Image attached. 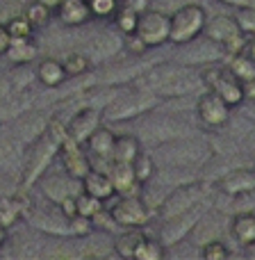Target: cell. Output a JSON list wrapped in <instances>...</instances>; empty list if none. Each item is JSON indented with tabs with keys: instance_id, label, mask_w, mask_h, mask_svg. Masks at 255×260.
Segmentation results:
<instances>
[{
	"instance_id": "1",
	"label": "cell",
	"mask_w": 255,
	"mask_h": 260,
	"mask_svg": "<svg viewBox=\"0 0 255 260\" xmlns=\"http://www.w3.org/2000/svg\"><path fill=\"white\" fill-rule=\"evenodd\" d=\"M139 87L148 89L155 94L157 99H183V96L198 94L203 87L201 67H192V64L183 62H164L151 67L139 80Z\"/></svg>"
},
{
	"instance_id": "2",
	"label": "cell",
	"mask_w": 255,
	"mask_h": 260,
	"mask_svg": "<svg viewBox=\"0 0 255 260\" xmlns=\"http://www.w3.org/2000/svg\"><path fill=\"white\" fill-rule=\"evenodd\" d=\"M155 157L157 165H166L173 169H192V167L205 165L212 157V148L207 142L187 135V137H178L171 142L157 144L155 153H151Z\"/></svg>"
},
{
	"instance_id": "3",
	"label": "cell",
	"mask_w": 255,
	"mask_h": 260,
	"mask_svg": "<svg viewBox=\"0 0 255 260\" xmlns=\"http://www.w3.org/2000/svg\"><path fill=\"white\" fill-rule=\"evenodd\" d=\"M160 103H162V99H157L155 94H151L143 87H137V89L112 96L110 103L103 105V121H107V123L130 121V119L143 117V114L157 110Z\"/></svg>"
},
{
	"instance_id": "4",
	"label": "cell",
	"mask_w": 255,
	"mask_h": 260,
	"mask_svg": "<svg viewBox=\"0 0 255 260\" xmlns=\"http://www.w3.org/2000/svg\"><path fill=\"white\" fill-rule=\"evenodd\" d=\"M207 23V12L198 3H185L171 14V35L169 44L183 46L203 37Z\"/></svg>"
},
{
	"instance_id": "5",
	"label": "cell",
	"mask_w": 255,
	"mask_h": 260,
	"mask_svg": "<svg viewBox=\"0 0 255 260\" xmlns=\"http://www.w3.org/2000/svg\"><path fill=\"white\" fill-rule=\"evenodd\" d=\"M207 201V187L201 180H194V183H180L171 189V194H166L164 199L157 206V215L162 217V221L171 219V217H178L183 212L192 210V208L201 206Z\"/></svg>"
},
{
	"instance_id": "6",
	"label": "cell",
	"mask_w": 255,
	"mask_h": 260,
	"mask_svg": "<svg viewBox=\"0 0 255 260\" xmlns=\"http://www.w3.org/2000/svg\"><path fill=\"white\" fill-rule=\"evenodd\" d=\"M203 37H207L210 41L219 44L221 48H224L226 57L244 53L246 41H248V35H244V32L239 30L235 16H228V14H216V16L207 18Z\"/></svg>"
},
{
	"instance_id": "7",
	"label": "cell",
	"mask_w": 255,
	"mask_h": 260,
	"mask_svg": "<svg viewBox=\"0 0 255 260\" xmlns=\"http://www.w3.org/2000/svg\"><path fill=\"white\" fill-rule=\"evenodd\" d=\"M201 78L203 87L219 94L230 108H239L246 101L244 99V85L230 73L228 67H219V62L205 64V67H201Z\"/></svg>"
},
{
	"instance_id": "8",
	"label": "cell",
	"mask_w": 255,
	"mask_h": 260,
	"mask_svg": "<svg viewBox=\"0 0 255 260\" xmlns=\"http://www.w3.org/2000/svg\"><path fill=\"white\" fill-rule=\"evenodd\" d=\"M114 221L121 229H143L155 215V208L141 194H121L114 206H110Z\"/></svg>"
},
{
	"instance_id": "9",
	"label": "cell",
	"mask_w": 255,
	"mask_h": 260,
	"mask_svg": "<svg viewBox=\"0 0 255 260\" xmlns=\"http://www.w3.org/2000/svg\"><path fill=\"white\" fill-rule=\"evenodd\" d=\"M134 35L143 41L146 48H160V46L169 44L171 14L160 12V9H141Z\"/></svg>"
},
{
	"instance_id": "10",
	"label": "cell",
	"mask_w": 255,
	"mask_h": 260,
	"mask_svg": "<svg viewBox=\"0 0 255 260\" xmlns=\"http://www.w3.org/2000/svg\"><path fill=\"white\" fill-rule=\"evenodd\" d=\"M230 105L219 94L203 89L196 99V119L205 130H221L230 123Z\"/></svg>"
},
{
	"instance_id": "11",
	"label": "cell",
	"mask_w": 255,
	"mask_h": 260,
	"mask_svg": "<svg viewBox=\"0 0 255 260\" xmlns=\"http://www.w3.org/2000/svg\"><path fill=\"white\" fill-rule=\"evenodd\" d=\"M27 148L9 133L5 123H0V174L7 178L21 180L23 169H25Z\"/></svg>"
},
{
	"instance_id": "12",
	"label": "cell",
	"mask_w": 255,
	"mask_h": 260,
	"mask_svg": "<svg viewBox=\"0 0 255 260\" xmlns=\"http://www.w3.org/2000/svg\"><path fill=\"white\" fill-rule=\"evenodd\" d=\"M205 212H207V201L201 203V206H196V208H192V210L183 212V215L166 219L164 226H162V231H160L162 244H164V247H175V244H180L203 221Z\"/></svg>"
},
{
	"instance_id": "13",
	"label": "cell",
	"mask_w": 255,
	"mask_h": 260,
	"mask_svg": "<svg viewBox=\"0 0 255 260\" xmlns=\"http://www.w3.org/2000/svg\"><path fill=\"white\" fill-rule=\"evenodd\" d=\"M50 119H53V117H50V114H46V112H27V110H23V112L16 114L14 119L5 121V126L9 128V133H12L14 137L23 144V146L30 148L32 144H34L37 139L46 133Z\"/></svg>"
},
{
	"instance_id": "14",
	"label": "cell",
	"mask_w": 255,
	"mask_h": 260,
	"mask_svg": "<svg viewBox=\"0 0 255 260\" xmlns=\"http://www.w3.org/2000/svg\"><path fill=\"white\" fill-rule=\"evenodd\" d=\"M178 48H183V53L175 55V59L183 64H192V67H205V64L219 62V57H226L224 48L219 44H214V41H210L207 37L205 39L198 37V39L178 46Z\"/></svg>"
},
{
	"instance_id": "15",
	"label": "cell",
	"mask_w": 255,
	"mask_h": 260,
	"mask_svg": "<svg viewBox=\"0 0 255 260\" xmlns=\"http://www.w3.org/2000/svg\"><path fill=\"white\" fill-rule=\"evenodd\" d=\"M59 162H62V169L68 176H73L76 180H82L87 174L91 171V157L87 153V148L82 144L73 142L71 137H66L59 146Z\"/></svg>"
},
{
	"instance_id": "16",
	"label": "cell",
	"mask_w": 255,
	"mask_h": 260,
	"mask_svg": "<svg viewBox=\"0 0 255 260\" xmlns=\"http://www.w3.org/2000/svg\"><path fill=\"white\" fill-rule=\"evenodd\" d=\"M50 169H53V167H50ZM50 169H46V174L39 178L41 194H44L53 206H57V203L64 201L66 197H76L78 192H76L73 185L80 183V180H76L73 176H68L64 169H59V171H50Z\"/></svg>"
},
{
	"instance_id": "17",
	"label": "cell",
	"mask_w": 255,
	"mask_h": 260,
	"mask_svg": "<svg viewBox=\"0 0 255 260\" xmlns=\"http://www.w3.org/2000/svg\"><path fill=\"white\" fill-rule=\"evenodd\" d=\"M100 126H103V108H91V105H87V108L78 110L71 117V121L66 123V137H71L73 142L85 146L87 139Z\"/></svg>"
},
{
	"instance_id": "18",
	"label": "cell",
	"mask_w": 255,
	"mask_h": 260,
	"mask_svg": "<svg viewBox=\"0 0 255 260\" xmlns=\"http://www.w3.org/2000/svg\"><path fill=\"white\" fill-rule=\"evenodd\" d=\"M114 139H117V135H114L110 128H105V126L94 130V135L87 139L85 148H87V153H89V157H91V167H94V169L107 171L110 162H112Z\"/></svg>"
},
{
	"instance_id": "19",
	"label": "cell",
	"mask_w": 255,
	"mask_h": 260,
	"mask_svg": "<svg viewBox=\"0 0 255 260\" xmlns=\"http://www.w3.org/2000/svg\"><path fill=\"white\" fill-rule=\"evenodd\" d=\"M121 48L123 41L119 35H114V32H96V35L89 37V44L82 48V53L91 59V64H98L117 57Z\"/></svg>"
},
{
	"instance_id": "20",
	"label": "cell",
	"mask_w": 255,
	"mask_h": 260,
	"mask_svg": "<svg viewBox=\"0 0 255 260\" xmlns=\"http://www.w3.org/2000/svg\"><path fill=\"white\" fill-rule=\"evenodd\" d=\"M216 189L224 197H242V194L255 192V169L251 167L230 169L228 174L216 180Z\"/></svg>"
},
{
	"instance_id": "21",
	"label": "cell",
	"mask_w": 255,
	"mask_h": 260,
	"mask_svg": "<svg viewBox=\"0 0 255 260\" xmlns=\"http://www.w3.org/2000/svg\"><path fill=\"white\" fill-rule=\"evenodd\" d=\"M55 16L64 27H82L94 18L89 0H62L55 9Z\"/></svg>"
},
{
	"instance_id": "22",
	"label": "cell",
	"mask_w": 255,
	"mask_h": 260,
	"mask_svg": "<svg viewBox=\"0 0 255 260\" xmlns=\"http://www.w3.org/2000/svg\"><path fill=\"white\" fill-rule=\"evenodd\" d=\"M148 137L153 139L155 144H164L171 142V139H178V137H187V135H194V128L185 121H178L173 117H162L155 119V121H148Z\"/></svg>"
},
{
	"instance_id": "23",
	"label": "cell",
	"mask_w": 255,
	"mask_h": 260,
	"mask_svg": "<svg viewBox=\"0 0 255 260\" xmlns=\"http://www.w3.org/2000/svg\"><path fill=\"white\" fill-rule=\"evenodd\" d=\"M80 187L85 189L87 194H91V197L100 199V201H110V199L117 194V189H114V183H112V178H110L107 171L94 169V167H91L89 174H87L85 178L80 180Z\"/></svg>"
},
{
	"instance_id": "24",
	"label": "cell",
	"mask_w": 255,
	"mask_h": 260,
	"mask_svg": "<svg viewBox=\"0 0 255 260\" xmlns=\"http://www.w3.org/2000/svg\"><path fill=\"white\" fill-rule=\"evenodd\" d=\"M34 73H37V80L44 87H48V89H57V87H62L68 80L62 59H55V57L39 59L34 67Z\"/></svg>"
},
{
	"instance_id": "25",
	"label": "cell",
	"mask_w": 255,
	"mask_h": 260,
	"mask_svg": "<svg viewBox=\"0 0 255 260\" xmlns=\"http://www.w3.org/2000/svg\"><path fill=\"white\" fill-rule=\"evenodd\" d=\"M5 57L14 64V67H30L39 57V46H37L34 37L30 39H12Z\"/></svg>"
},
{
	"instance_id": "26",
	"label": "cell",
	"mask_w": 255,
	"mask_h": 260,
	"mask_svg": "<svg viewBox=\"0 0 255 260\" xmlns=\"http://www.w3.org/2000/svg\"><path fill=\"white\" fill-rule=\"evenodd\" d=\"M230 235L242 247H248L251 242H255V212L253 210L235 212L230 217Z\"/></svg>"
},
{
	"instance_id": "27",
	"label": "cell",
	"mask_w": 255,
	"mask_h": 260,
	"mask_svg": "<svg viewBox=\"0 0 255 260\" xmlns=\"http://www.w3.org/2000/svg\"><path fill=\"white\" fill-rule=\"evenodd\" d=\"M107 174H110V178H112L117 194H132L134 187L139 185L130 162H110Z\"/></svg>"
},
{
	"instance_id": "28",
	"label": "cell",
	"mask_w": 255,
	"mask_h": 260,
	"mask_svg": "<svg viewBox=\"0 0 255 260\" xmlns=\"http://www.w3.org/2000/svg\"><path fill=\"white\" fill-rule=\"evenodd\" d=\"M27 219H30V226H34L37 231H41V233L46 235H57V238H71V219H66L64 217L62 221L53 219V217L44 215V212H37V215H27Z\"/></svg>"
},
{
	"instance_id": "29",
	"label": "cell",
	"mask_w": 255,
	"mask_h": 260,
	"mask_svg": "<svg viewBox=\"0 0 255 260\" xmlns=\"http://www.w3.org/2000/svg\"><path fill=\"white\" fill-rule=\"evenodd\" d=\"M141 153V139L137 135H117L114 139V151H112V162H130L132 165L134 157Z\"/></svg>"
},
{
	"instance_id": "30",
	"label": "cell",
	"mask_w": 255,
	"mask_h": 260,
	"mask_svg": "<svg viewBox=\"0 0 255 260\" xmlns=\"http://www.w3.org/2000/svg\"><path fill=\"white\" fill-rule=\"evenodd\" d=\"M25 210L27 208L21 197H0V226L9 231L25 217Z\"/></svg>"
},
{
	"instance_id": "31",
	"label": "cell",
	"mask_w": 255,
	"mask_h": 260,
	"mask_svg": "<svg viewBox=\"0 0 255 260\" xmlns=\"http://www.w3.org/2000/svg\"><path fill=\"white\" fill-rule=\"evenodd\" d=\"M62 64H64V71H66L68 80H80V78L89 76L91 67H94L91 59L87 57L82 50H71V53H66L62 59Z\"/></svg>"
},
{
	"instance_id": "32",
	"label": "cell",
	"mask_w": 255,
	"mask_h": 260,
	"mask_svg": "<svg viewBox=\"0 0 255 260\" xmlns=\"http://www.w3.org/2000/svg\"><path fill=\"white\" fill-rule=\"evenodd\" d=\"M141 238V229H121V233L114 238V253L119 258H134V249Z\"/></svg>"
},
{
	"instance_id": "33",
	"label": "cell",
	"mask_w": 255,
	"mask_h": 260,
	"mask_svg": "<svg viewBox=\"0 0 255 260\" xmlns=\"http://www.w3.org/2000/svg\"><path fill=\"white\" fill-rule=\"evenodd\" d=\"M226 67L230 69V73H233L235 78H237L239 82H251L255 80V62L251 57H248L246 53H237V55H230L228 57V64Z\"/></svg>"
},
{
	"instance_id": "34",
	"label": "cell",
	"mask_w": 255,
	"mask_h": 260,
	"mask_svg": "<svg viewBox=\"0 0 255 260\" xmlns=\"http://www.w3.org/2000/svg\"><path fill=\"white\" fill-rule=\"evenodd\" d=\"M112 18H114L117 30L121 32L123 37L134 35V32H137V23H139V9L132 7V5H121Z\"/></svg>"
},
{
	"instance_id": "35",
	"label": "cell",
	"mask_w": 255,
	"mask_h": 260,
	"mask_svg": "<svg viewBox=\"0 0 255 260\" xmlns=\"http://www.w3.org/2000/svg\"><path fill=\"white\" fill-rule=\"evenodd\" d=\"M166 256V247L162 244V240L143 235L139 240L137 249H134V260H162Z\"/></svg>"
},
{
	"instance_id": "36",
	"label": "cell",
	"mask_w": 255,
	"mask_h": 260,
	"mask_svg": "<svg viewBox=\"0 0 255 260\" xmlns=\"http://www.w3.org/2000/svg\"><path fill=\"white\" fill-rule=\"evenodd\" d=\"M132 169H134V176H137L139 185H146V183H151V180L155 178V174H157V162H155V157H153L151 153H143V151H141L137 157H134Z\"/></svg>"
},
{
	"instance_id": "37",
	"label": "cell",
	"mask_w": 255,
	"mask_h": 260,
	"mask_svg": "<svg viewBox=\"0 0 255 260\" xmlns=\"http://www.w3.org/2000/svg\"><path fill=\"white\" fill-rule=\"evenodd\" d=\"M5 25H7V32L12 39H30V37H34V32H37V27L27 21L25 14H14L12 18L5 21Z\"/></svg>"
},
{
	"instance_id": "38",
	"label": "cell",
	"mask_w": 255,
	"mask_h": 260,
	"mask_svg": "<svg viewBox=\"0 0 255 260\" xmlns=\"http://www.w3.org/2000/svg\"><path fill=\"white\" fill-rule=\"evenodd\" d=\"M23 14H25L27 21H30L34 27H46L50 21H53L55 9L46 7V5L39 3V0H32V3L25 7V12H23Z\"/></svg>"
},
{
	"instance_id": "39",
	"label": "cell",
	"mask_w": 255,
	"mask_h": 260,
	"mask_svg": "<svg viewBox=\"0 0 255 260\" xmlns=\"http://www.w3.org/2000/svg\"><path fill=\"white\" fill-rule=\"evenodd\" d=\"M76 203H78V215L89 217V219H91V217H96L105 208V201H100V199L87 194L85 189H80V192L76 194Z\"/></svg>"
},
{
	"instance_id": "40",
	"label": "cell",
	"mask_w": 255,
	"mask_h": 260,
	"mask_svg": "<svg viewBox=\"0 0 255 260\" xmlns=\"http://www.w3.org/2000/svg\"><path fill=\"white\" fill-rule=\"evenodd\" d=\"M235 21H237L239 30L248 37H255V5H242L235 7Z\"/></svg>"
},
{
	"instance_id": "41",
	"label": "cell",
	"mask_w": 255,
	"mask_h": 260,
	"mask_svg": "<svg viewBox=\"0 0 255 260\" xmlns=\"http://www.w3.org/2000/svg\"><path fill=\"white\" fill-rule=\"evenodd\" d=\"M201 256L205 260H226L230 256V249L226 247V242H221L219 238H214L201 247Z\"/></svg>"
},
{
	"instance_id": "42",
	"label": "cell",
	"mask_w": 255,
	"mask_h": 260,
	"mask_svg": "<svg viewBox=\"0 0 255 260\" xmlns=\"http://www.w3.org/2000/svg\"><path fill=\"white\" fill-rule=\"evenodd\" d=\"M94 18H110L121 7V0H89Z\"/></svg>"
},
{
	"instance_id": "43",
	"label": "cell",
	"mask_w": 255,
	"mask_h": 260,
	"mask_svg": "<svg viewBox=\"0 0 255 260\" xmlns=\"http://www.w3.org/2000/svg\"><path fill=\"white\" fill-rule=\"evenodd\" d=\"M91 231H94V224H91L89 217H82V215H76L71 219V238H87V235H91Z\"/></svg>"
},
{
	"instance_id": "44",
	"label": "cell",
	"mask_w": 255,
	"mask_h": 260,
	"mask_svg": "<svg viewBox=\"0 0 255 260\" xmlns=\"http://www.w3.org/2000/svg\"><path fill=\"white\" fill-rule=\"evenodd\" d=\"M57 210L62 217H66V219H73V217L78 215V203H76V197H66L64 201L57 203Z\"/></svg>"
},
{
	"instance_id": "45",
	"label": "cell",
	"mask_w": 255,
	"mask_h": 260,
	"mask_svg": "<svg viewBox=\"0 0 255 260\" xmlns=\"http://www.w3.org/2000/svg\"><path fill=\"white\" fill-rule=\"evenodd\" d=\"M14 91H16V89H14L12 78L0 73V103H3V101H9V96H12Z\"/></svg>"
},
{
	"instance_id": "46",
	"label": "cell",
	"mask_w": 255,
	"mask_h": 260,
	"mask_svg": "<svg viewBox=\"0 0 255 260\" xmlns=\"http://www.w3.org/2000/svg\"><path fill=\"white\" fill-rule=\"evenodd\" d=\"M9 44H12V37H9V32H7V25H5V23H0V57H5Z\"/></svg>"
},
{
	"instance_id": "47",
	"label": "cell",
	"mask_w": 255,
	"mask_h": 260,
	"mask_svg": "<svg viewBox=\"0 0 255 260\" xmlns=\"http://www.w3.org/2000/svg\"><path fill=\"white\" fill-rule=\"evenodd\" d=\"M244 99H246V101H255V80L244 82Z\"/></svg>"
},
{
	"instance_id": "48",
	"label": "cell",
	"mask_w": 255,
	"mask_h": 260,
	"mask_svg": "<svg viewBox=\"0 0 255 260\" xmlns=\"http://www.w3.org/2000/svg\"><path fill=\"white\" fill-rule=\"evenodd\" d=\"M224 5H230V7H242V5H255V0H219Z\"/></svg>"
},
{
	"instance_id": "49",
	"label": "cell",
	"mask_w": 255,
	"mask_h": 260,
	"mask_svg": "<svg viewBox=\"0 0 255 260\" xmlns=\"http://www.w3.org/2000/svg\"><path fill=\"white\" fill-rule=\"evenodd\" d=\"M244 53H246L248 57H251L253 62H255V37H253V39H248V41H246V48H244Z\"/></svg>"
},
{
	"instance_id": "50",
	"label": "cell",
	"mask_w": 255,
	"mask_h": 260,
	"mask_svg": "<svg viewBox=\"0 0 255 260\" xmlns=\"http://www.w3.org/2000/svg\"><path fill=\"white\" fill-rule=\"evenodd\" d=\"M39 3H44L46 7H50V9H57V5L62 3V0H39Z\"/></svg>"
},
{
	"instance_id": "51",
	"label": "cell",
	"mask_w": 255,
	"mask_h": 260,
	"mask_svg": "<svg viewBox=\"0 0 255 260\" xmlns=\"http://www.w3.org/2000/svg\"><path fill=\"white\" fill-rule=\"evenodd\" d=\"M5 242H7V229H3V226H0V247H3Z\"/></svg>"
}]
</instances>
